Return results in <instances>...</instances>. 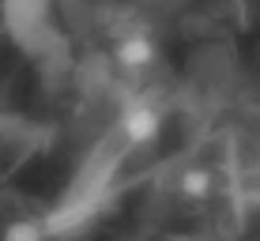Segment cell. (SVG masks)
<instances>
[{"instance_id": "cell-5", "label": "cell", "mask_w": 260, "mask_h": 241, "mask_svg": "<svg viewBox=\"0 0 260 241\" xmlns=\"http://www.w3.org/2000/svg\"><path fill=\"white\" fill-rule=\"evenodd\" d=\"M211 192V174L208 169H185L181 174V196H208Z\"/></svg>"}, {"instance_id": "cell-3", "label": "cell", "mask_w": 260, "mask_h": 241, "mask_svg": "<svg viewBox=\"0 0 260 241\" xmlns=\"http://www.w3.org/2000/svg\"><path fill=\"white\" fill-rule=\"evenodd\" d=\"M113 60L124 68V72H143V68H151V60H155V42L147 38V34H124L117 42V49H113Z\"/></svg>"}, {"instance_id": "cell-6", "label": "cell", "mask_w": 260, "mask_h": 241, "mask_svg": "<svg viewBox=\"0 0 260 241\" xmlns=\"http://www.w3.org/2000/svg\"><path fill=\"white\" fill-rule=\"evenodd\" d=\"M166 241H196V237H189V234H170Z\"/></svg>"}, {"instance_id": "cell-1", "label": "cell", "mask_w": 260, "mask_h": 241, "mask_svg": "<svg viewBox=\"0 0 260 241\" xmlns=\"http://www.w3.org/2000/svg\"><path fill=\"white\" fill-rule=\"evenodd\" d=\"M0 26L34 60H46L53 49H60V34L53 26V0H0Z\"/></svg>"}, {"instance_id": "cell-4", "label": "cell", "mask_w": 260, "mask_h": 241, "mask_svg": "<svg viewBox=\"0 0 260 241\" xmlns=\"http://www.w3.org/2000/svg\"><path fill=\"white\" fill-rule=\"evenodd\" d=\"M46 226L42 222H34V219H15V222H8L4 226V234H0V241H46Z\"/></svg>"}, {"instance_id": "cell-2", "label": "cell", "mask_w": 260, "mask_h": 241, "mask_svg": "<svg viewBox=\"0 0 260 241\" xmlns=\"http://www.w3.org/2000/svg\"><path fill=\"white\" fill-rule=\"evenodd\" d=\"M117 128H121L124 144L147 147V144H155V140L162 136V113H158L155 106H147V102H132V106H124V110H121Z\"/></svg>"}]
</instances>
